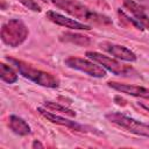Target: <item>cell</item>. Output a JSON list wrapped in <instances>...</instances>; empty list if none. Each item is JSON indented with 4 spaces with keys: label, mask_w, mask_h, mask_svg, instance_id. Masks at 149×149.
Here are the masks:
<instances>
[{
    "label": "cell",
    "mask_w": 149,
    "mask_h": 149,
    "mask_svg": "<svg viewBox=\"0 0 149 149\" xmlns=\"http://www.w3.org/2000/svg\"><path fill=\"white\" fill-rule=\"evenodd\" d=\"M59 40L63 42H69V43H73L76 45H81V47H85V45L90 44V42H91L88 36L77 34V33H70V31L63 33L61 35Z\"/></svg>",
    "instance_id": "13"
},
{
    "label": "cell",
    "mask_w": 149,
    "mask_h": 149,
    "mask_svg": "<svg viewBox=\"0 0 149 149\" xmlns=\"http://www.w3.org/2000/svg\"><path fill=\"white\" fill-rule=\"evenodd\" d=\"M7 61L9 62L10 65H13L20 72V74H22L24 78H27V79H29V80H31V81L41 85V86L49 87V88H56L59 86V79L51 73L34 69L29 64H27L22 61L15 59V58L7 57Z\"/></svg>",
    "instance_id": "2"
},
{
    "label": "cell",
    "mask_w": 149,
    "mask_h": 149,
    "mask_svg": "<svg viewBox=\"0 0 149 149\" xmlns=\"http://www.w3.org/2000/svg\"><path fill=\"white\" fill-rule=\"evenodd\" d=\"M100 48L104 49L109 55H112L113 57L125 61V62H135L137 59L136 55L130 49H128L123 45H120V44H115V43H111V42H102L100 44Z\"/></svg>",
    "instance_id": "8"
},
{
    "label": "cell",
    "mask_w": 149,
    "mask_h": 149,
    "mask_svg": "<svg viewBox=\"0 0 149 149\" xmlns=\"http://www.w3.org/2000/svg\"><path fill=\"white\" fill-rule=\"evenodd\" d=\"M8 126L9 128L13 130V133L17 134V135H21V136H24V135H28L30 134V126L20 116L17 115H10L9 116V122H8Z\"/></svg>",
    "instance_id": "12"
},
{
    "label": "cell",
    "mask_w": 149,
    "mask_h": 149,
    "mask_svg": "<svg viewBox=\"0 0 149 149\" xmlns=\"http://www.w3.org/2000/svg\"><path fill=\"white\" fill-rule=\"evenodd\" d=\"M37 112L44 116L45 119H48L49 121H51L52 123H56V125H61V126H65V127H69V128H72L74 130H79V132H86V127L80 125V123H77L76 121H71L66 118H63L61 115H57L52 112H50L49 109H45L43 107H37Z\"/></svg>",
    "instance_id": "9"
},
{
    "label": "cell",
    "mask_w": 149,
    "mask_h": 149,
    "mask_svg": "<svg viewBox=\"0 0 149 149\" xmlns=\"http://www.w3.org/2000/svg\"><path fill=\"white\" fill-rule=\"evenodd\" d=\"M47 19L58 26H62V27H65V28H69V29H73V30H90L91 27L83 23V22H79L77 20H73L71 17H68L65 15H62L57 12H54V10H49L45 14Z\"/></svg>",
    "instance_id": "7"
},
{
    "label": "cell",
    "mask_w": 149,
    "mask_h": 149,
    "mask_svg": "<svg viewBox=\"0 0 149 149\" xmlns=\"http://www.w3.org/2000/svg\"><path fill=\"white\" fill-rule=\"evenodd\" d=\"M123 7L133 15V19L141 26L142 29L149 30V16L142 6L136 3L134 0H123Z\"/></svg>",
    "instance_id": "10"
},
{
    "label": "cell",
    "mask_w": 149,
    "mask_h": 149,
    "mask_svg": "<svg viewBox=\"0 0 149 149\" xmlns=\"http://www.w3.org/2000/svg\"><path fill=\"white\" fill-rule=\"evenodd\" d=\"M0 78H1V80H3L7 84H13L17 80V74L13 70L12 66H9L5 63H1L0 64Z\"/></svg>",
    "instance_id": "14"
},
{
    "label": "cell",
    "mask_w": 149,
    "mask_h": 149,
    "mask_svg": "<svg viewBox=\"0 0 149 149\" xmlns=\"http://www.w3.org/2000/svg\"><path fill=\"white\" fill-rule=\"evenodd\" d=\"M43 106L47 108V109H50V111H56L58 113H62V114H66L71 118H74L76 116V112L65 107V106H62L57 102H52V101H44L43 102Z\"/></svg>",
    "instance_id": "15"
},
{
    "label": "cell",
    "mask_w": 149,
    "mask_h": 149,
    "mask_svg": "<svg viewBox=\"0 0 149 149\" xmlns=\"http://www.w3.org/2000/svg\"><path fill=\"white\" fill-rule=\"evenodd\" d=\"M54 6L65 10L70 15L86 21V22H93L99 24H109L112 23V20L102 14H99L97 12L91 10L88 7L79 2L78 0H55Z\"/></svg>",
    "instance_id": "1"
},
{
    "label": "cell",
    "mask_w": 149,
    "mask_h": 149,
    "mask_svg": "<svg viewBox=\"0 0 149 149\" xmlns=\"http://www.w3.org/2000/svg\"><path fill=\"white\" fill-rule=\"evenodd\" d=\"M86 57L99 65H101L105 70H108L109 72L116 74V76H130L133 72L132 68H128L126 65H122L116 59H113L108 56H105L97 51H86Z\"/></svg>",
    "instance_id": "5"
},
{
    "label": "cell",
    "mask_w": 149,
    "mask_h": 149,
    "mask_svg": "<svg viewBox=\"0 0 149 149\" xmlns=\"http://www.w3.org/2000/svg\"><path fill=\"white\" fill-rule=\"evenodd\" d=\"M108 86L121 92L126 93L133 97L137 98H143L149 100V88L142 87V86H136V85H130V84H121V83H115V81H109Z\"/></svg>",
    "instance_id": "11"
},
{
    "label": "cell",
    "mask_w": 149,
    "mask_h": 149,
    "mask_svg": "<svg viewBox=\"0 0 149 149\" xmlns=\"http://www.w3.org/2000/svg\"><path fill=\"white\" fill-rule=\"evenodd\" d=\"M0 34H1V40L5 44L16 48L26 41L29 30L21 20L10 19L2 24Z\"/></svg>",
    "instance_id": "3"
},
{
    "label": "cell",
    "mask_w": 149,
    "mask_h": 149,
    "mask_svg": "<svg viewBox=\"0 0 149 149\" xmlns=\"http://www.w3.org/2000/svg\"><path fill=\"white\" fill-rule=\"evenodd\" d=\"M19 2H21L28 9H31L34 12H41V7L35 0H19Z\"/></svg>",
    "instance_id": "16"
},
{
    "label": "cell",
    "mask_w": 149,
    "mask_h": 149,
    "mask_svg": "<svg viewBox=\"0 0 149 149\" xmlns=\"http://www.w3.org/2000/svg\"><path fill=\"white\" fill-rule=\"evenodd\" d=\"M42 1L48 2V3H51V5H54V2H55V0H42Z\"/></svg>",
    "instance_id": "18"
},
{
    "label": "cell",
    "mask_w": 149,
    "mask_h": 149,
    "mask_svg": "<svg viewBox=\"0 0 149 149\" xmlns=\"http://www.w3.org/2000/svg\"><path fill=\"white\" fill-rule=\"evenodd\" d=\"M31 147L33 148H43V144L40 142V141H37V140H35L34 142H33V144H31Z\"/></svg>",
    "instance_id": "17"
},
{
    "label": "cell",
    "mask_w": 149,
    "mask_h": 149,
    "mask_svg": "<svg viewBox=\"0 0 149 149\" xmlns=\"http://www.w3.org/2000/svg\"><path fill=\"white\" fill-rule=\"evenodd\" d=\"M106 119L113 123L116 125L123 129H126L129 133H133L135 135L149 137V125L143 123L141 121H137L133 118H129L122 113H116V112H111L106 114Z\"/></svg>",
    "instance_id": "4"
},
{
    "label": "cell",
    "mask_w": 149,
    "mask_h": 149,
    "mask_svg": "<svg viewBox=\"0 0 149 149\" xmlns=\"http://www.w3.org/2000/svg\"><path fill=\"white\" fill-rule=\"evenodd\" d=\"M64 64L71 69L81 71L94 78H104L106 76V70L93 61H88L79 57H69L64 61Z\"/></svg>",
    "instance_id": "6"
}]
</instances>
